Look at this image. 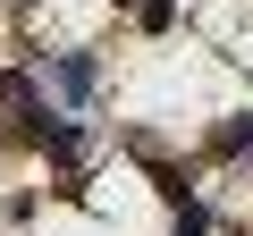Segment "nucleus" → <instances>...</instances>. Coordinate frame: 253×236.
<instances>
[{
    "label": "nucleus",
    "mask_w": 253,
    "mask_h": 236,
    "mask_svg": "<svg viewBox=\"0 0 253 236\" xmlns=\"http://www.w3.org/2000/svg\"><path fill=\"white\" fill-rule=\"evenodd\" d=\"M186 236H203V219H194V211H186Z\"/></svg>",
    "instance_id": "1"
}]
</instances>
